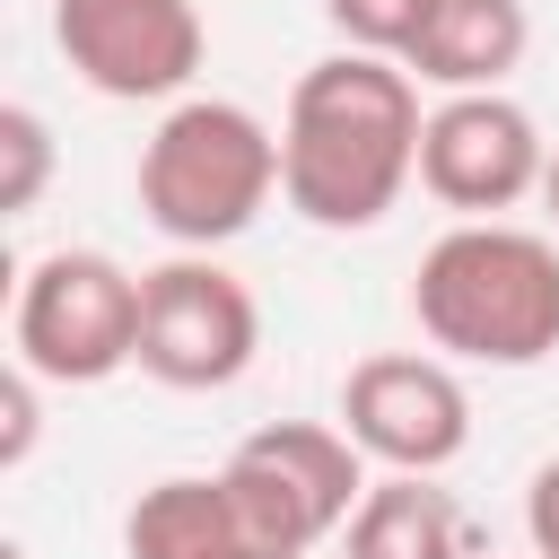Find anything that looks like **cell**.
I'll return each mask as SVG.
<instances>
[{"mask_svg": "<svg viewBox=\"0 0 559 559\" xmlns=\"http://www.w3.org/2000/svg\"><path fill=\"white\" fill-rule=\"evenodd\" d=\"M428 9H437V0H323L341 52H384V61H402V52L419 44Z\"/></svg>", "mask_w": 559, "mask_h": 559, "instance_id": "5bb4252c", "label": "cell"}, {"mask_svg": "<svg viewBox=\"0 0 559 559\" xmlns=\"http://www.w3.org/2000/svg\"><path fill=\"white\" fill-rule=\"evenodd\" d=\"M411 323L454 367H542L559 349V245L507 218H454L411 271Z\"/></svg>", "mask_w": 559, "mask_h": 559, "instance_id": "7a4b0ae2", "label": "cell"}, {"mask_svg": "<svg viewBox=\"0 0 559 559\" xmlns=\"http://www.w3.org/2000/svg\"><path fill=\"white\" fill-rule=\"evenodd\" d=\"M35 393H44V376H26V367L9 358V384H0V463H9V472L35 454V428H44V419H35Z\"/></svg>", "mask_w": 559, "mask_h": 559, "instance_id": "9a60e30c", "label": "cell"}, {"mask_svg": "<svg viewBox=\"0 0 559 559\" xmlns=\"http://www.w3.org/2000/svg\"><path fill=\"white\" fill-rule=\"evenodd\" d=\"M52 183V122L35 105H0V210L26 218Z\"/></svg>", "mask_w": 559, "mask_h": 559, "instance_id": "4fadbf2b", "label": "cell"}, {"mask_svg": "<svg viewBox=\"0 0 559 559\" xmlns=\"http://www.w3.org/2000/svg\"><path fill=\"white\" fill-rule=\"evenodd\" d=\"M280 192V131L236 96H183L140 140V218L175 253L236 245Z\"/></svg>", "mask_w": 559, "mask_h": 559, "instance_id": "3957f363", "label": "cell"}, {"mask_svg": "<svg viewBox=\"0 0 559 559\" xmlns=\"http://www.w3.org/2000/svg\"><path fill=\"white\" fill-rule=\"evenodd\" d=\"M341 428L376 472H445L472 445V393L437 349H376L341 376Z\"/></svg>", "mask_w": 559, "mask_h": 559, "instance_id": "ba28073f", "label": "cell"}, {"mask_svg": "<svg viewBox=\"0 0 559 559\" xmlns=\"http://www.w3.org/2000/svg\"><path fill=\"white\" fill-rule=\"evenodd\" d=\"M341 559H463V507L428 480V472H384L367 480Z\"/></svg>", "mask_w": 559, "mask_h": 559, "instance_id": "7c38bea8", "label": "cell"}, {"mask_svg": "<svg viewBox=\"0 0 559 559\" xmlns=\"http://www.w3.org/2000/svg\"><path fill=\"white\" fill-rule=\"evenodd\" d=\"M52 44L114 105H183L210 26L192 0H52Z\"/></svg>", "mask_w": 559, "mask_h": 559, "instance_id": "52a82bcc", "label": "cell"}, {"mask_svg": "<svg viewBox=\"0 0 559 559\" xmlns=\"http://www.w3.org/2000/svg\"><path fill=\"white\" fill-rule=\"evenodd\" d=\"M122 550H131V559H288V550H271V542L236 515V498H227L218 472L148 480V489L131 498V515H122Z\"/></svg>", "mask_w": 559, "mask_h": 559, "instance_id": "30bf717a", "label": "cell"}, {"mask_svg": "<svg viewBox=\"0 0 559 559\" xmlns=\"http://www.w3.org/2000/svg\"><path fill=\"white\" fill-rule=\"evenodd\" d=\"M542 175H550V140H542V122L507 87H489V96H437L428 105L419 192L445 201L454 218H498L524 192H542Z\"/></svg>", "mask_w": 559, "mask_h": 559, "instance_id": "9c48e42d", "label": "cell"}, {"mask_svg": "<svg viewBox=\"0 0 559 559\" xmlns=\"http://www.w3.org/2000/svg\"><path fill=\"white\" fill-rule=\"evenodd\" d=\"M524 542H533V559H559V454L524 480Z\"/></svg>", "mask_w": 559, "mask_h": 559, "instance_id": "2e32d148", "label": "cell"}, {"mask_svg": "<svg viewBox=\"0 0 559 559\" xmlns=\"http://www.w3.org/2000/svg\"><path fill=\"white\" fill-rule=\"evenodd\" d=\"M524 44H533L524 0H437L419 44L402 52V70L419 87H437V96H489L524 61Z\"/></svg>", "mask_w": 559, "mask_h": 559, "instance_id": "8fae6325", "label": "cell"}, {"mask_svg": "<svg viewBox=\"0 0 559 559\" xmlns=\"http://www.w3.org/2000/svg\"><path fill=\"white\" fill-rule=\"evenodd\" d=\"M262 349V306L218 253H166L140 271V376L166 393H227Z\"/></svg>", "mask_w": 559, "mask_h": 559, "instance_id": "8992f818", "label": "cell"}, {"mask_svg": "<svg viewBox=\"0 0 559 559\" xmlns=\"http://www.w3.org/2000/svg\"><path fill=\"white\" fill-rule=\"evenodd\" d=\"M9 358L44 384H105L140 367V271H122L96 245L26 262L9 306Z\"/></svg>", "mask_w": 559, "mask_h": 559, "instance_id": "277c9868", "label": "cell"}, {"mask_svg": "<svg viewBox=\"0 0 559 559\" xmlns=\"http://www.w3.org/2000/svg\"><path fill=\"white\" fill-rule=\"evenodd\" d=\"M218 480H227L236 515H245L271 550L306 559L314 542L349 533V515H358V498H367V454H358L349 428H332V419H271V428L236 437V454L218 463Z\"/></svg>", "mask_w": 559, "mask_h": 559, "instance_id": "5b68a950", "label": "cell"}, {"mask_svg": "<svg viewBox=\"0 0 559 559\" xmlns=\"http://www.w3.org/2000/svg\"><path fill=\"white\" fill-rule=\"evenodd\" d=\"M419 131L428 105L402 61L323 52L280 114V201L323 236H358L419 183Z\"/></svg>", "mask_w": 559, "mask_h": 559, "instance_id": "6da1fadb", "label": "cell"}, {"mask_svg": "<svg viewBox=\"0 0 559 559\" xmlns=\"http://www.w3.org/2000/svg\"><path fill=\"white\" fill-rule=\"evenodd\" d=\"M542 201L559 210V148H550V175H542Z\"/></svg>", "mask_w": 559, "mask_h": 559, "instance_id": "e0dca14e", "label": "cell"}]
</instances>
